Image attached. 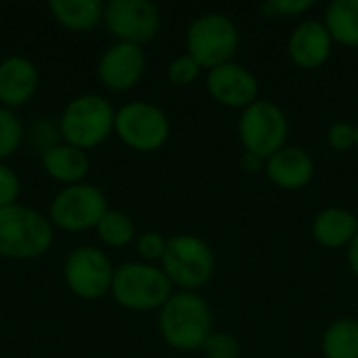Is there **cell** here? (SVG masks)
<instances>
[{
    "label": "cell",
    "mask_w": 358,
    "mask_h": 358,
    "mask_svg": "<svg viewBox=\"0 0 358 358\" xmlns=\"http://www.w3.org/2000/svg\"><path fill=\"white\" fill-rule=\"evenodd\" d=\"M357 151H358V124H357Z\"/></svg>",
    "instance_id": "1f68e13d"
},
{
    "label": "cell",
    "mask_w": 358,
    "mask_h": 358,
    "mask_svg": "<svg viewBox=\"0 0 358 358\" xmlns=\"http://www.w3.org/2000/svg\"><path fill=\"white\" fill-rule=\"evenodd\" d=\"M206 82L212 99L229 109H248L258 101V80L239 63L231 61L210 69Z\"/></svg>",
    "instance_id": "4fadbf2b"
},
{
    "label": "cell",
    "mask_w": 358,
    "mask_h": 358,
    "mask_svg": "<svg viewBox=\"0 0 358 358\" xmlns=\"http://www.w3.org/2000/svg\"><path fill=\"white\" fill-rule=\"evenodd\" d=\"M358 233V218L346 208H327L313 220V237L327 250L348 248Z\"/></svg>",
    "instance_id": "ac0fdd59"
},
{
    "label": "cell",
    "mask_w": 358,
    "mask_h": 358,
    "mask_svg": "<svg viewBox=\"0 0 358 358\" xmlns=\"http://www.w3.org/2000/svg\"><path fill=\"white\" fill-rule=\"evenodd\" d=\"M201 73V65L191 55H180L168 65V80L174 86H189Z\"/></svg>",
    "instance_id": "d4e9b609"
},
{
    "label": "cell",
    "mask_w": 358,
    "mask_h": 358,
    "mask_svg": "<svg viewBox=\"0 0 358 358\" xmlns=\"http://www.w3.org/2000/svg\"><path fill=\"white\" fill-rule=\"evenodd\" d=\"M52 19L69 31H90L103 21L105 4L99 0H50Z\"/></svg>",
    "instance_id": "d6986e66"
},
{
    "label": "cell",
    "mask_w": 358,
    "mask_h": 358,
    "mask_svg": "<svg viewBox=\"0 0 358 358\" xmlns=\"http://www.w3.org/2000/svg\"><path fill=\"white\" fill-rule=\"evenodd\" d=\"M40 84L38 67L23 55H10L0 61V107L19 109L31 101Z\"/></svg>",
    "instance_id": "5bb4252c"
},
{
    "label": "cell",
    "mask_w": 358,
    "mask_h": 358,
    "mask_svg": "<svg viewBox=\"0 0 358 358\" xmlns=\"http://www.w3.org/2000/svg\"><path fill=\"white\" fill-rule=\"evenodd\" d=\"M201 352L206 358H241V344L233 334L212 331Z\"/></svg>",
    "instance_id": "cb8c5ba5"
},
{
    "label": "cell",
    "mask_w": 358,
    "mask_h": 358,
    "mask_svg": "<svg viewBox=\"0 0 358 358\" xmlns=\"http://www.w3.org/2000/svg\"><path fill=\"white\" fill-rule=\"evenodd\" d=\"M289 134V122L283 109L271 101L258 99L254 105L243 109L239 117V141L245 153L260 159H268L273 153L285 147Z\"/></svg>",
    "instance_id": "ba28073f"
},
{
    "label": "cell",
    "mask_w": 358,
    "mask_h": 358,
    "mask_svg": "<svg viewBox=\"0 0 358 358\" xmlns=\"http://www.w3.org/2000/svg\"><path fill=\"white\" fill-rule=\"evenodd\" d=\"M113 300L128 310L149 313L159 310L172 296V283L162 266L147 262H124L113 273L111 292Z\"/></svg>",
    "instance_id": "5b68a950"
},
{
    "label": "cell",
    "mask_w": 358,
    "mask_h": 358,
    "mask_svg": "<svg viewBox=\"0 0 358 358\" xmlns=\"http://www.w3.org/2000/svg\"><path fill=\"white\" fill-rule=\"evenodd\" d=\"M348 264H350L352 275L358 279V233L355 235L352 243L348 245Z\"/></svg>",
    "instance_id": "4dcf8cb0"
},
{
    "label": "cell",
    "mask_w": 358,
    "mask_h": 358,
    "mask_svg": "<svg viewBox=\"0 0 358 358\" xmlns=\"http://www.w3.org/2000/svg\"><path fill=\"white\" fill-rule=\"evenodd\" d=\"M187 55H191L201 69H214L231 63L235 57L241 34L235 21L222 13H208L197 17L187 29Z\"/></svg>",
    "instance_id": "8992f818"
},
{
    "label": "cell",
    "mask_w": 358,
    "mask_h": 358,
    "mask_svg": "<svg viewBox=\"0 0 358 358\" xmlns=\"http://www.w3.org/2000/svg\"><path fill=\"white\" fill-rule=\"evenodd\" d=\"M315 6V0H266L260 8L264 17H300Z\"/></svg>",
    "instance_id": "4316f807"
},
{
    "label": "cell",
    "mask_w": 358,
    "mask_h": 358,
    "mask_svg": "<svg viewBox=\"0 0 358 358\" xmlns=\"http://www.w3.org/2000/svg\"><path fill=\"white\" fill-rule=\"evenodd\" d=\"M264 172L275 187L300 191L310 185L315 176V162L304 149L285 145L264 162Z\"/></svg>",
    "instance_id": "2e32d148"
},
{
    "label": "cell",
    "mask_w": 358,
    "mask_h": 358,
    "mask_svg": "<svg viewBox=\"0 0 358 358\" xmlns=\"http://www.w3.org/2000/svg\"><path fill=\"white\" fill-rule=\"evenodd\" d=\"M241 166H243L248 172H260V170H264V159H260V157H256V155H252V153H245V155L241 157Z\"/></svg>",
    "instance_id": "f546056e"
},
{
    "label": "cell",
    "mask_w": 358,
    "mask_h": 358,
    "mask_svg": "<svg viewBox=\"0 0 358 358\" xmlns=\"http://www.w3.org/2000/svg\"><path fill=\"white\" fill-rule=\"evenodd\" d=\"M162 271L180 292H197L210 283L216 260L212 248L197 235L178 233L168 237L162 258Z\"/></svg>",
    "instance_id": "277c9868"
},
{
    "label": "cell",
    "mask_w": 358,
    "mask_h": 358,
    "mask_svg": "<svg viewBox=\"0 0 358 358\" xmlns=\"http://www.w3.org/2000/svg\"><path fill=\"white\" fill-rule=\"evenodd\" d=\"M323 23L334 42L358 48V0H334L325 10Z\"/></svg>",
    "instance_id": "ffe728a7"
},
{
    "label": "cell",
    "mask_w": 358,
    "mask_h": 358,
    "mask_svg": "<svg viewBox=\"0 0 358 358\" xmlns=\"http://www.w3.org/2000/svg\"><path fill=\"white\" fill-rule=\"evenodd\" d=\"M115 128V109L113 105L94 92H86L73 96L61 117H59V134L63 143L73 145L82 151L94 149L105 143Z\"/></svg>",
    "instance_id": "3957f363"
},
{
    "label": "cell",
    "mask_w": 358,
    "mask_h": 358,
    "mask_svg": "<svg viewBox=\"0 0 358 358\" xmlns=\"http://www.w3.org/2000/svg\"><path fill=\"white\" fill-rule=\"evenodd\" d=\"M52 229L46 214L19 201L0 208V258L34 260L44 256L55 239Z\"/></svg>",
    "instance_id": "7a4b0ae2"
},
{
    "label": "cell",
    "mask_w": 358,
    "mask_h": 358,
    "mask_svg": "<svg viewBox=\"0 0 358 358\" xmlns=\"http://www.w3.org/2000/svg\"><path fill=\"white\" fill-rule=\"evenodd\" d=\"M23 141V124L13 109L0 107V162L10 157Z\"/></svg>",
    "instance_id": "603a6c76"
},
{
    "label": "cell",
    "mask_w": 358,
    "mask_h": 358,
    "mask_svg": "<svg viewBox=\"0 0 358 358\" xmlns=\"http://www.w3.org/2000/svg\"><path fill=\"white\" fill-rule=\"evenodd\" d=\"M159 334L176 350H201L212 334V310L197 292H176L159 308Z\"/></svg>",
    "instance_id": "6da1fadb"
},
{
    "label": "cell",
    "mask_w": 358,
    "mask_h": 358,
    "mask_svg": "<svg viewBox=\"0 0 358 358\" xmlns=\"http://www.w3.org/2000/svg\"><path fill=\"white\" fill-rule=\"evenodd\" d=\"M321 352L325 358H358L357 319H336L321 338Z\"/></svg>",
    "instance_id": "44dd1931"
},
{
    "label": "cell",
    "mask_w": 358,
    "mask_h": 358,
    "mask_svg": "<svg viewBox=\"0 0 358 358\" xmlns=\"http://www.w3.org/2000/svg\"><path fill=\"white\" fill-rule=\"evenodd\" d=\"M166 243H168V237H164L157 231H147V233L136 237V252L143 258V262H147V264L162 262L164 252H166Z\"/></svg>",
    "instance_id": "484cf974"
},
{
    "label": "cell",
    "mask_w": 358,
    "mask_h": 358,
    "mask_svg": "<svg viewBox=\"0 0 358 358\" xmlns=\"http://www.w3.org/2000/svg\"><path fill=\"white\" fill-rule=\"evenodd\" d=\"M113 273L109 256L94 245L73 248L63 262V281L80 300H99L109 294Z\"/></svg>",
    "instance_id": "30bf717a"
},
{
    "label": "cell",
    "mask_w": 358,
    "mask_h": 358,
    "mask_svg": "<svg viewBox=\"0 0 358 358\" xmlns=\"http://www.w3.org/2000/svg\"><path fill=\"white\" fill-rule=\"evenodd\" d=\"M147 67V57L143 46L128 44V42H113L101 55L96 63V78L99 82L115 92H124L134 88Z\"/></svg>",
    "instance_id": "7c38bea8"
},
{
    "label": "cell",
    "mask_w": 358,
    "mask_h": 358,
    "mask_svg": "<svg viewBox=\"0 0 358 358\" xmlns=\"http://www.w3.org/2000/svg\"><path fill=\"white\" fill-rule=\"evenodd\" d=\"M109 210L105 193L90 182L67 185L57 191L48 206V220L52 227L69 233L94 229Z\"/></svg>",
    "instance_id": "52a82bcc"
},
{
    "label": "cell",
    "mask_w": 358,
    "mask_h": 358,
    "mask_svg": "<svg viewBox=\"0 0 358 358\" xmlns=\"http://www.w3.org/2000/svg\"><path fill=\"white\" fill-rule=\"evenodd\" d=\"M42 168L52 180L67 187V185H78L86 180L90 172V159L86 151L67 143H57L44 149Z\"/></svg>",
    "instance_id": "e0dca14e"
},
{
    "label": "cell",
    "mask_w": 358,
    "mask_h": 358,
    "mask_svg": "<svg viewBox=\"0 0 358 358\" xmlns=\"http://www.w3.org/2000/svg\"><path fill=\"white\" fill-rule=\"evenodd\" d=\"M103 23L115 42L143 46L157 36L162 17L159 8L149 0H109L103 10Z\"/></svg>",
    "instance_id": "8fae6325"
},
{
    "label": "cell",
    "mask_w": 358,
    "mask_h": 358,
    "mask_svg": "<svg viewBox=\"0 0 358 358\" xmlns=\"http://www.w3.org/2000/svg\"><path fill=\"white\" fill-rule=\"evenodd\" d=\"M113 132L126 147L149 153L166 145L170 136V120L157 105L132 101L115 111Z\"/></svg>",
    "instance_id": "9c48e42d"
},
{
    "label": "cell",
    "mask_w": 358,
    "mask_h": 358,
    "mask_svg": "<svg viewBox=\"0 0 358 358\" xmlns=\"http://www.w3.org/2000/svg\"><path fill=\"white\" fill-rule=\"evenodd\" d=\"M94 231L107 248H126L128 243L136 241V229L132 218L120 210L109 208L94 227Z\"/></svg>",
    "instance_id": "7402d4cb"
},
{
    "label": "cell",
    "mask_w": 358,
    "mask_h": 358,
    "mask_svg": "<svg viewBox=\"0 0 358 358\" xmlns=\"http://www.w3.org/2000/svg\"><path fill=\"white\" fill-rule=\"evenodd\" d=\"M334 38L323 21L308 19L302 21L289 36L287 55L302 69H317L331 57Z\"/></svg>",
    "instance_id": "9a60e30c"
},
{
    "label": "cell",
    "mask_w": 358,
    "mask_h": 358,
    "mask_svg": "<svg viewBox=\"0 0 358 358\" xmlns=\"http://www.w3.org/2000/svg\"><path fill=\"white\" fill-rule=\"evenodd\" d=\"M19 193H21V180L17 172L8 164L0 162V208L17 203Z\"/></svg>",
    "instance_id": "f1b7e54d"
},
{
    "label": "cell",
    "mask_w": 358,
    "mask_h": 358,
    "mask_svg": "<svg viewBox=\"0 0 358 358\" xmlns=\"http://www.w3.org/2000/svg\"><path fill=\"white\" fill-rule=\"evenodd\" d=\"M327 143L334 151L357 149V126L350 122H336L327 132Z\"/></svg>",
    "instance_id": "83f0119b"
}]
</instances>
